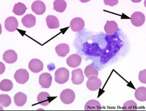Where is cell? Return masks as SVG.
<instances>
[{
	"mask_svg": "<svg viewBox=\"0 0 146 111\" xmlns=\"http://www.w3.org/2000/svg\"><path fill=\"white\" fill-rule=\"evenodd\" d=\"M60 97L62 102L65 104H70L74 101L76 96L73 90L65 89L61 92Z\"/></svg>",
	"mask_w": 146,
	"mask_h": 111,
	"instance_id": "7a4b0ae2",
	"label": "cell"
},
{
	"mask_svg": "<svg viewBox=\"0 0 146 111\" xmlns=\"http://www.w3.org/2000/svg\"><path fill=\"white\" fill-rule=\"evenodd\" d=\"M138 79L141 83H146V69L141 70L139 72L138 75Z\"/></svg>",
	"mask_w": 146,
	"mask_h": 111,
	"instance_id": "83f0119b",
	"label": "cell"
},
{
	"mask_svg": "<svg viewBox=\"0 0 146 111\" xmlns=\"http://www.w3.org/2000/svg\"><path fill=\"white\" fill-rule=\"evenodd\" d=\"M118 30V24L115 21H107L104 26V30L107 35H113Z\"/></svg>",
	"mask_w": 146,
	"mask_h": 111,
	"instance_id": "2e32d148",
	"label": "cell"
},
{
	"mask_svg": "<svg viewBox=\"0 0 146 111\" xmlns=\"http://www.w3.org/2000/svg\"><path fill=\"white\" fill-rule=\"evenodd\" d=\"M135 97L137 100L145 102L146 100V88L145 87H140L138 88L135 92Z\"/></svg>",
	"mask_w": 146,
	"mask_h": 111,
	"instance_id": "cb8c5ba5",
	"label": "cell"
},
{
	"mask_svg": "<svg viewBox=\"0 0 146 111\" xmlns=\"http://www.w3.org/2000/svg\"><path fill=\"white\" fill-rule=\"evenodd\" d=\"M84 75L81 68L74 70L72 72V82L75 85H80L84 81Z\"/></svg>",
	"mask_w": 146,
	"mask_h": 111,
	"instance_id": "9c48e42d",
	"label": "cell"
},
{
	"mask_svg": "<svg viewBox=\"0 0 146 111\" xmlns=\"http://www.w3.org/2000/svg\"><path fill=\"white\" fill-rule=\"evenodd\" d=\"M0 64H1V72H0V74L2 75V73H4L5 70V66L2 62H1Z\"/></svg>",
	"mask_w": 146,
	"mask_h": 111,
	"instance_id": "f546056e",
	"label": "cell"
},
{
	"mask_svg": "<svg viewBox=\"0 0 146 111\" xmlns=\"http://www.w3.org/2000/svg\"><path fill=\"white\" fill-rule=\"evenodd\" d=\"M13 83L9 79H4L0 83V89L3 92H9L13 88Z\"/></svg>",
	"mask_w": 146,
	"mask_h": 111,
	"instance_id": "d4e9b609",
	"label": "cell"
},
{
	"mask_svg": "<svg viewBox=\"0 0 146 111\" xmlns=\"http://www.w3.org/2000/svg\"><path fill=\"white\" fill-rule=\"evenodd\" d=\"M31 9L33 12L36 15H42L45 13L46 7L45 3L42 1L37 0L32 3Z\"/></svg>",
	"mask_w": 146,
	"mask_h": 111,
	"instance_id": "7c38bea8",
	"label": "cell"
},
{
	"mask_svg": "<svg viewBox=\"0 0 146 111\" xmlns=\"http://www.w3.org/2000/svg\"><path fill=\"white\" fill-rule=\"evenodd\" d=\"M67 7V3L64 0H56L54 2V11L63 13L65 11Z\"/></svg>",
	"mask_w": 146,
	"mask_h": 111,
	"instance_id": "7402d4cb",
	"label": "cell"
},
{
	"mask_svg": "<svg viewBox=\"0 0 146 111\" xmlns=\"http://www.w3.org/2000/svg\"><path fill=\"white\" fill-rule=\"evenodd\" d=\"M17 54L14 50H7L3 54V59L7 64L15 63L17 61Z\"/></svg>",
	"mask_w": 146,
	"mask_h": 111,
	"instance_id": "4fadbf2b",
	"label": "cell"
},
{
	"mask_svg": "<svg viewBox=\"0 0 146 111\" xmlns=\"http://www.w3.org/2000/svg\"><path fill=\"white\" fill-rule=\"evenodd\" d=\"M52 77L49 73H42L39 77V85L42 88L48 89L52 84Z\"/></svg>",
	"mask_w": 146,
	"mask_h": 111,
	"instance_id": "8992f818",
	"label": "cell"
},
{
	"mask_svg": "<svg viewBox=\"0 0 146 111\" xmlns=\"http://www.w3.org/2000/svg\"><path fill=\"white\" fill-rule=\"evenodd\" d=\"M84 75L87 78L91 77H98V69L92 65H89L86 67L84 69Z\"/></svg>",
	"mask_w": 146,
	"mask_h": 111,
	"instance_id": "44dd1931",
	"label": "cell"
},
{
	"mask_svg": "<svg viewBox=\"0 0 146 111\" xmlns=\"http://www.w3.org/2000/svg\"><path fill=\"white\" fill-rule=\"evenodd\" d=\"M21 22L25 28H31L36 24V18L32 14H27L23 17Z\"/></svg>",
	"mask_w": 146,
	"mask_h": 111,
	"instance_id": "5bb4252c",
	"label": "cell"
},
{
	"mask_svg": "<svg viewBox=\"0 0 146 111\" xmlns=\"http://www.w3.org/2000/svg\"><path fill=\"white\" fill-rule=\"evenodd\" d=\"M27 9L25 4L21 2H18L15 4L13 9V13L17 16H22L25 14Z\"/></svg>",
	"mask_w": 146,
	"mask_h": 111,
	"instance_id": "603a6c76",
	"label": "cell"
},
{
	"mask_svg": "<svg viewBox=\"0 0 146 111\" xmlns=\"http://www.w3.org/2000/svg\"><path fill=\"white\" fill-rule=\"evenodd\" d=\"M145 15L139 11H136L132 14L131 17V21L132 24L136 27H140L143 25L145 22Z\"/></svg>",
	"mask_w": 146,
	"mask_h": 111,
	"instance_id": "277c9868",
	"label": "cell"
},
{
	"mask_svg": "<svg viewBox=\"0 0 146 111\" xmlns=\"http://www.w3.org/2000/svg\"><path fill=\"white\" fill-rule=\"evenodd\" d=\"M101 103L96 100H90L84 106L85 111H101Z\"/></svg>",
	"mask_w": 146,
	"mask_h": 111,
	"instance_id": "d6986e66",
	"label": "cell"
},
{
	"mask_svg": "<svg viewBox=\"0 0 146 111\" xmlns=\"http://www.w3.org/2000/svg\"><path fill=\"white\" fill-rule=\"evenodd\" d=\"M104 3L106 5L113 6L118 4L119 1L118 0H104Z\"/></svg>",
	"mask_w": 146,
	"mask_h": 111,
	"instance_id": "f1b7e54d",
	"label": "cell"
},
{
	"mask_svg": "<svg viewBox=\"0 0 146 111\" xmlns=\"http://www.w3.org/2000/svg\"><path fill=\"white\" fill-rule=\"evenodd\" d=\"M28 67L30 71L35 73L42 71L44 68V64L39 59L33 58L29 62Z\"/></svg>",
	"mask_w": 146,
	"mask_h": 111,
	"instance_id": "5b68a950",
	"label": "cell"
},
{
	"mask_svg": "<svg viewBox=\"0 0 146 111\" xmlns=\"http://www.w3.org/2000/svg\"><path fill=\"white\" fill-rule=\"evenodd\" d=\"M27 96L22 92H18L15 94L14 97V100L15 104L17 106L21 107L25 104L27 101Z\"/></svg>",
	"mask_w": 146,
	"mask_h": 111,
	"instance_id": "ffe728a7",
	"label": "cell"
},
{
	"mask_svg": "<svg viewBox=\"0 0 146 111\" xmlns=\"http://www.w3.org/2000/svg\"><path fill=\"white\" fill-rule=\"evenodd\" d=\"M84 20L79 17H76L71 20L70 27L71 30L74 32H79L82 31L84 27Z\"/></svg>",
	"mask_w": 146,
	"mask_h": 111,
	"instance_id": "ba28073f",
	"label": "cell"
},
{
	"mask_svg": "<svg viewBox=\"0 0 146 111\" xmlns=\"http://www.w3.org/2000/svg\"><path fill=\"white\" fill-rule=\"evenodd\" d=\"M46 24L50 29H56L60 27V22L57 17L54 15H48L46 18Z\"/></svg>",
	"mask_w": 146,
	"mask_h": 111,
	"instance_id": "ac0fdd59",
	"label": "cell"
},
{
	"mask_svg": "<svg viewBox=\"0 0 146 111\" xmlns=\"http://www.w3.org/2000/svg\"><path fill=\"white\" fill-rule=\"evenodd\" d=\"M37 100L40 106H48L51 102L50 95L47 92H41L38 94Z\"/></svg>",
	"mask_w": 146,
	"mask_h": 111,
	"instance_id": "9a60e30c",
	"label": "cell"
},
{
	"mask_svg": "<svg viewBox=\"0 0 146 111\" xmlns=\"http://www.w3.org/2000/svg\"><path fill=\"white\" fill-rule=\"evenodd\" d=\"M70 47L66 44H60L57 45L55 48V51L57 55L61 57H64L67 56L70 52Z\"/></svg>",
	"mask_w": 146,
	"mask_h": 111,
	"instance_id": "e0dca14e",
	"label": "cell"
},
{
	"mask_svg": "<svg viewBox=\"0 0 146 111\" xmlns=\"http://www.w3.org/2000/svg\"><path fill=\"white\" fill-rule=\"evenodd\" d=\"M18 22L17 18L14 17H9L5 20L4 26L6 30L9 32H14L18 27Z\"/></svg>",
	"mask_w": 146,
	"mask_h": 111,
	"instance_id": "30bf717a",
	"label": "cell"
},
{
	"mask_svg": "<svg viewBox=\"0 0 146 111\" xmlns=\"http://www.w3.org/2000/svg\"><path fill=\"white\" fill-rule=\"evenodd\" d=\"M81 56L77 54H73L69 56L66 59V64L71 68H76L79 66L82 63Z\"/></svg>",
	"mask_w": 146,
	"mask_h": 111,
	"instance_id": "8fae6325",
	"label": "cell"
},
{
	"mask_svg": "<svg viewBox=\"0 0 146 111\" xmlns=\"http://www.w3.org/2000/svg\"><path fill=\"white\" fill-rule=\"evenodd\" d=\"M102 81L96 77H91L88 78L87 82V87L91 91H96L101 88Z\"/></svg>",
	"mask_w": 146,
	"mask_h": 111,
	"instance_id": "52a82bcc",
	"label": "cell"
},
{
	"mask_svg": "<svg viewBox=\"0 0 146 111\" xmlns=\"http://www.w3.org/2000/svg\"><path fill=\"white\" fill-rule=\"evenodd\" d=\"M11 98L8 94H1L0 95V104L3 108L8 107L11 104Z\"/></svg>",
	"mask_w": 146,
	"mask_h": 111,
	"instance_id": "484cf974",
	"label": "cell"
},
{
	"mask_svg": "<svg viewBox=\"0 0 146 111\" xmlns=\"http://www.w3.org/2000/svg\"><path fill=\"white\" fill-rule=\"evenodd\" d=\"M70 78L69 70L64 67L60 68L54 73L55 82L59 84H63L68 82Z\"/></svg>",
	"mask_w": 146,
	"mask_h": 111,
	"instance_id": "6da1fadb",
	"label": "cell"
},
{
	"mask_svg": "<svg viewBox=\"0 0 146 111\" xmlns=\"http://www.w3.org/2000/svg\"><path fill=\"white\" fill-rule=\"evenodd\" d=\"M137 104L133 100H129L124 103L123 110L124 111H136Z\"/></svg>",
	"mask_w": 146,
	"mask_h": 111,
	"instance_id": "4316f807",
	"label": "cell"
},
{
	"mask_svg": "<svg viewBox=\"0 0 146 111\" xmlns=\"http://www.w3.org/2000/svg\"><path fill=\"white\" fill-rule=\"evenodd\" d=\"M14 79L18 83L24 84L29 79V73L25 69H19L15 73Z\"/></svg>",
	"mask_w": 146,
	"mask_h": 111,
	"instance_id": "3957f363",
	"label": "cell"
}]
</instances>
